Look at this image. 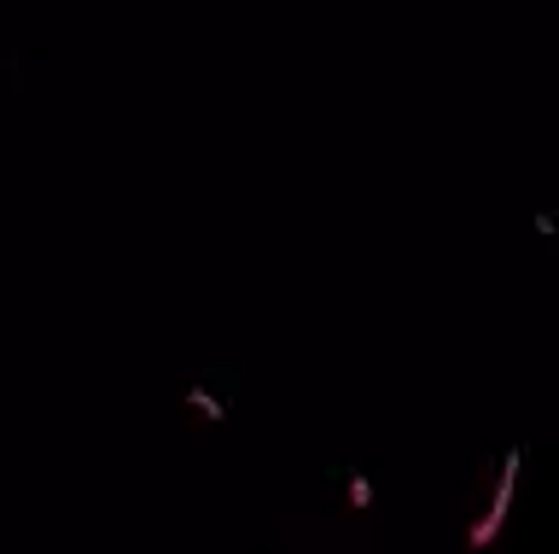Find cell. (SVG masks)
Returning <instances> with one entry per match:
<instances>
[{
    "label": "cell",
    "mask_w": 559,
    "mask_h": 554,
    "mask_svg": "<svg viewBox=\"0 0 559 554\" xmlns=\"http://www.w3.org/2000/svg\"><path fill=\"white\" fill-rule=\"evenodd\" d=\"M513 485H519V450L507 455V467H501V485H495L490 514L472 525V549H490L495 543V531H501V520H507V502H513Z\"/></svg>",
    "instance_id": "cell-1"
}]
</instances>
